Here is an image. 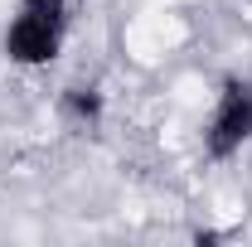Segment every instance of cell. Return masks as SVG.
Here are the masks:
<instances>
[{
	"instance_id": "1",
	"label": "cell",
	"mask_w": 252,
	"mask_h": 247,
	"mask_svg": "<svg viewBox=\"0 0 252 247\" xmlns=\"http://www.w3.org/2000/svg\"><path fill=\"white\" fill-rule=\"evenodd\" d=\"M63 30H68L63 0L25 5V10L10 20V30H5V54H10V63H20V68H44V63L59 59Z\"/></svg>"
},
{
	"instance_id": "2",
	"label": "cell",
	"mask_w": 252,
	"mask_h": 247,
	"mask_svg": "<svg viewBox=\"0 0 252 247\" xmlns=\"http://www.w3.org/2000/svg\"><path fill=\"white\" fill-rule=\"evenodd\" d=\"M252 141V83L248 78H223L219 102H214V117L204 126V155L209 160H228Z\"/></svg>"
},
{
	"instance_id": "3",
	"label": "cell",
	"mask_w": 252,
	"mask_h": 247,
	"mask_svg": "<svg viewBox=\"0 0 252 247\" xmlns=\"http://www.w3.org/2000/svg\"><path fill=\"white\" fill-rule=\"evenodd\" d=\"M59 112L73 126H97L102 122V93H97V88H63Z\"/></svg>"
},
{
	"instance_id": "4",
	"label": "cell",
	"mask_w": 252,
	"mask_h": 247,
	"mask_svg": "<svg viewBox=\"0 0 252 247\" xmlns=\"http://www.w3.org/2000/svg\"><path fill=\"white\" fill-rule=\"evenodd\" d=\"M25 5H49V0H25Z\"/></svg>"
}]
</instances>
